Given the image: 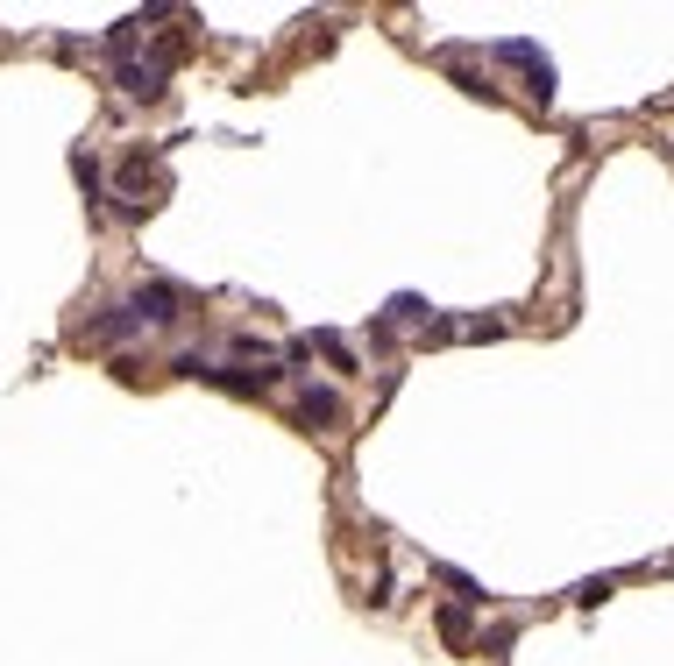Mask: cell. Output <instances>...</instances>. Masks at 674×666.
Wrapping results in <instances>:
<instances>
[{
    "instance_id": "obj_1",
    "label": "cell",
    "mask_w": 674,
    "mask_h": 666,
    "mask_svg": "<svg viewBox=\"0 0 674 666\" xmlns=\"http://www.w3.org/2000/svg\"><path fill=\"white\" fill-rule=\"evenodd\" d=\"M497 57H504V64H526V78H533L526 93H533L540 107L554 100V64L540 57V43H526V36H511V43H497Z\"/></svg>"
},
{
    "instance_id": "obj_2",
    "label": "cell",
    "mask_w": 674,
    "mask_h": 666,
    "mask_svg": "<svg viewBox=\"0 0 674 666\" xmlns=\"http://www.w3.org/2000/svg\"><path fill=\"white\" fill-rule=\"evenodd\" d=\"M164 71H171V50H157V57H149V64H121V93H135V100H157L164 93Z\"/></svg>"
},
{
    "instance_id": "obj_3",
    "label": "cell",
    "mask_w": 674,
    "mask_h": 666,
    "mask_svg": "<svg viewBox=\"0 0 674 666\" xmlns=\"http://www.w3.org/2000/svg\"><path fill=\"white\" fill-rule=\"evenodd\" d=\"M298 419H306V426H320V433H334L341 419H348V404H341V390H306V397H298Z\"/></svg>"
},
{
    "instance_id": "obj_4",
    "label": "cell",
    "mask_w": 674,
    "mask_h": 666,
    "mask_svg": "<svg viewBox=\"0 0 674 666\" xmlns=\"http://www.w3.org/2000/svg\"><path fill=\"white\" fill-rule=\"evenodd\" d=\"M128 312H135V319H149V326H171V319H178V291H171V284H142Z\"/></svg>"
},
{
    "instance_id": "obj_5",
    "label": "cell",
    "mask_w": 674,
    "mask_h": 666,
    "mask_svg": "<svg viewBox=\"0 0 674 666\" xmlns=\"http://www.w3.org/2000/svg\"><path fill=\"white\" fill-rule=\"evenodd\" d=\"M121 333H142V319H135L128 305H114V312H100V319L86 326V341H121Z\"/></svg>"
},
{
    "instance_id": "obj_6",
    "label": "cell",
    "mask_w": 674,
    "mask_h": 666,
    "mask_svg": "<svg viewBox=\"0 0 674 666\" xmlns=\"http://www.w3.org/2000/svg\"><path fill=\"white\" fill-rule=\"evenodd\" d=\"M306 348H320V355H327V362H334V369H341V376H348V369H355V355H348V348H341V333H306Z\"/></svg>"
},
{
    "instance_id": "obj_7",
    "label": "cell",
    "mask_w": 674,
    "mask_h": 666,
    "mask_svg": "<svg viewBox=\"0 0 674 666\" xmlns=\"http://www.w3.org/2000/svg\"><path fill=\"white\" fill-rule=\"evenodd\" d=\"M426 312H433V305H419L412 291H405V298H391V326H426Z\"/></svg>"
},
{
    "instance_id": "obj_8",
    "label": "cell",
    "mask_w": 674,
    "mask_h": 666,
    "mask_svg": "<svg viewBox=\"0 0 674 666\" xmlns=\"http://www.w3.org/2000/svg\"><path fill=\"white\" fill-rule=\"evenodd\" d=\"M440 638H447V645H469V617H462V610H440Z\"/></svg>"
}]
</instances>
